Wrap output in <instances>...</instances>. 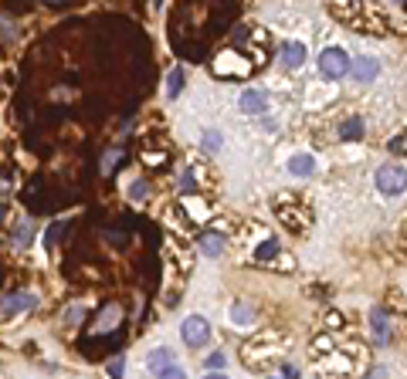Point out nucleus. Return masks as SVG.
Segmentation results:
<instances>
[{
	"mask_svg": "<svg viewBox=\"0 0 407 379\" xmlns=\"http://www.w3.org/2000/svg\"><path fill=\"white\" fill-rule=\"evenodd\" d=\"M228 322H231V328H238V332H252V328H258V312L252 308L248 298H238V302H231V308H228Z\"/></svg>",
	"mask_w": 407,
	"mask_h": 379,
	"instance_id": "ddd939ff",
	"label": "nucleus"
},
{
	"mask_svg": "<svg viewBox=\"0 0 407 379\" xmlns=\"http://www.w3.org/2000/svg\"><path fill=\"white\" fill-rule=\"evenodd\" d=\"M174 366H180L174 345H156V349L146 352V373H150V376H160V373H167V369H174Z\"/></svg>",
	"mask_w": 407,
	"mask_h": 379,
	"instance_id": "2eb2a0df",
	"label": "nucleus"
},
{
	"mask_svg": "<svg viewBox=\"0 0 407 379\" xmlns=\"http://www.w3.org/2000/svg\"><path fill=\"white\" fill-rule=\"evenodd\" d=\"M373 190L384 197V200H397L407 193V166L401 163H380L373 173Z\"/></svg>",
	"mask_w": 407,
	"mask_h": 379,
	"instance_id": "20e7f679",
	"label": "nucleus"
},
{
	"mask_svg": "<svg viewBox=\"0 0 407 379\" xmlns=\"http://www.w3.org/2000/svg\"><path fill=\"white\" fill-rule=\"evenodd\" d=\"M380 58L377 55H356L353 58V72H349V78L360 85V88H370V85H377V78H380Z\"/></svg>",
	"mask_w": 407,
	"mask_h": 379,
	"instance_id": "1a4fd4ad",
	"label": "nucleus"
},
{
	"mask_svg": "<svg viewBox=\"0 0 407 379\" xmlns=\"http://www.w3.org/2000/svg\"><path fill=\"white\" fill-rule=\"evenodd\" d=\"M41 298L34 291H18V295H7L4 298V322H11V319H18L20 312H27V308H34Z\"/></svg>",
	"mask_w": 407,
	"mask_h": 379,
	"instance_id": "dca6fc26",
	"label": "nucleus"
},
{
	"mask_svg": "<svg viewBox=\"0 0 407 379\" xmlns=\"http://www.w3.org/2000/svg\"><path fill=\"white\" fill-rule=\"evenodd\" d=\"M238 109L245 115H254V119H265L271 112V102H269V92L265 88H245L238 95Z\"/></svg>",
	"mask_w": 407,
	"mask_h": 379,
	"instance_id": "9d476101",
	"label": "nucleus"
},
{
	"mask_svg": "<svg viewBox=\"0 0 407 379\" xmlns=\"http://www.w3.org/2000/svg\"><path fill=\"white\" fill-rule=\"evenodd\" d=\"M200 149L207 152V156H217V152L224 149V133H221V129H204V133H200Z\"/></svg>",
	"mask_w": 407,
	"mask_h": 379,
	"instance_id": "412c9836",
	"label": "nucleus"
},
{
	"mask_svg": "<svg viewBox=\"0 0 407 379\" xmlns=\"http://www.w3.org/2000/svg\"><path fill=\"white\" fill-rule=\"evenodd\" d=\"M143 159H146V166H163L167 163V149H143Z\"/></svg>",
	"mask_w": 407,
	"mask_h": 379,
	"instance_id": "c756f323",
	"label": "nucleus"
},
{
	"mask_svg": "<svg viewBox=\"0 0 407 379\" xmlns=\"http://www.w3.org/2000/svg\"><path fill=\"white\" fill-rule=\"evenodd\" d=\"M153 379H190V376H187L183 366H174V369H167V373H160V376H153Z\"/></svg>",
	"mask_w": 407,
	"mask_h": 379,
	"instance_id": "473e14b6",
	"label": "nucleus"
},
{
	"mask_svg": "<svg viewBox=\"0 0 407 379\" xmlns=\"http://www.w3.org/2000/svg\"><path fill=\"white\" fill-rule=\"evenodd\" d=\"M180 339H183L187 349H204V345L211 342V322H207V315H200V312L183 315V322H180Z\"/></svg>",
	"mask_w": 407,
	"mask_h": 379,
	"instance_id": "423d86ee",
	"label": "nucleus"
},
{
	"mask_svg": "<svg viewBox=\"0 0 407 379\" xmlns=\"http://www.w3.org/2000/svg\"><path fill=\"white\" fill-rule=\"evenodd\" d=\"M360 31H363V34H373V38H387L390 31H394V20H390L387 7H377V4H367Z\"/></svg>",
	"mask_w": 407,
	"mask_h": 379,
	"instance_id": "0eeeda50",
	"label": "nucleus"
},
{
	"mask_svg": "<svg viewBox=\"0 0 407 379\" xmlns=\"http://www.w3.org/2000/svg\"><path fill=\"white\" fill-rule=\"evenodd\" d=\"M197 247H200L204 258H221V254H224V237H221V234H204Z\"/></svg>",
	"mask_w": 407,
	"mask_h": 379,
	"instance_id": "5701e85b",
	"label": "nucleus"
},
{
	"mask_svg": "<svg viewBox=\"0 0 407 379\" xmlns=\"http://www.w3.org/2000/svg\"><path fill=\"white\" fill-rule=\"evenodd\" d=\"M316 68H319V75L326 78L330 85H336V81L349 78V72H353V55H349L343 44H330V48H323V51H319Z\"/></svg>",
	"mask_w": 407,
	"mask_h": 379,
	"instance_id": "7ed1b4c3",
	"label": "nucleus"
},
{
	"mask_svg": "<svg viewBox=\"0 0 407 379\" xmlns=\"http://www.w3.org/2000/svg\"><path fill=\"white\" fill-rule=\"evenodd\" d=\"M306 61H309V48H306V41L289 38L282 48H278V65H282L285 72H299Z\"/></svg>",
	"mask_w": 407,
	"mask_h": 379,
	"instance_id": "f8f14e48",
	"label": "nucleus"
},
{
	"mask_svg": "<svg viewBox=\"0 0 407 379\" xmlns=\"http://www.w3.org/2000/svg\"><path fill=\"white\" fill-rule=\"evenodd\" d=\"M105 373H109V379H122L126 376V359H109Z\"/></svg>",
	"mask_w": 407,
	"mask_h": 379,
	"instance_id": "2f4dec72",
	"label": "nucleus"
},
{
	"mask_svg": "<svg viewBox=\"0 0 407 379\" xmlns=\"http://www.w3.org/2000/svg\"><path fill=\"white\" fill-rule=\"evenodd\" d=\"M116 159H119V149H112L109 156H105V163H102V173H112V166H116Z\"/></svg>",
	"mask_w": 407,
	"mask_h": 379,
	"instance_id": "e433bc0d",
	"label": "nucleus"
},
{
	"mask_svg": "<svg viewBox=\"0 0 407 379\" xmlns=\"http://www.w3.org/2000/svg\"><path fill=\"white\" fill-rule=\"evenodd\" d=\"M289 345V335H282V332H258L254 339L245 342V349H241V359L248 369H265L269 362L278 359V352Z\"/></svg>",
	"mask_w": 407,
	"mask_h": 379,
	"instance_id": "f03ea898",
	"label": "nucleus"
},
{
	"mask_svg": "<svg viewBox=\"0 0 407 379\" xmlns=\"http://www.w3.org/2000/svg\"><path fill=\"white\" fill-rule=\"evenodd\" d=\"M214 72H217V75L245 78L248 72H252V61H248L245 55H238V51H221V55L214 58Z\"/></svg>",
	"mask_w": 407,
	"mask_h": 379,
	"instance_id": "4468645a",
	"label": "nucleus"
},
{
	"mask_svg": "<svg viewBox=\"0 0 407 379\" xmlns=\"http://www.w3.org/2000/svg\"><path fill=\"white\" fill-rule=\"evenodd\" d=\"M312 356H319V359H326V356H332L340 345H336V339H332V332H326V335H319V339H312Z\"/></svg>",
	"mask_w": 407,
	"mask_h": 379,
	"instance_id": "b1692460",
	"label": "nucleus"
},
{
	"mask_svg": "<svg viewBox=\"0 0 407 379\" xmlns=\"http://www.w3.org/2000/svg\"><path fill=\"white\" fill-rule=\"evenodd\" d=\"M326 328H330V332H336V328H343V315H336V312H330V315H326Z\"/></svg>",
	"mask_w": 407,
	"mask_h": 379,
	"instance_id": "f704fd0d",
	"label": "nucleus"
},
{
	"mask_svg": "<svg viewBox=\"0 0 407 379\" xmlns=\"http://www.w3.org/2000/svg\"><path fill=\"white\" fill-rule=\"evenodd\" d=\"M167 254H170V258H174L176 265H180V271H183V274H187V271H194V254H190V251H187L183 244H176V241H170V247H167Z\"/></svg>",
	"mask_w": 407,
	"mask_h": 379,
	"instance_id": "4be33fe9",
	"label": "nucleus"
},
{
	"mask_svg": "<svg viewBox=\"0 0 407 379\" xmlns=\"http://www.w3.org/2000/svg\"><path fill=\"white\" fill-rule=\"evenodd\" d=\"M228 366V356L224 352H211L207 359H204V373H221Z\"/></svg>",
	"mask_w": 407,
	"mask_h": 379,
	"instance_id": "c85d7f7f",
	"label": "nucleus"
},
{
	"mask_svg": "<svg viewBox=\"0 0 407 379\" xmlns=\"http://www.w3.org/2000/svg\"><path fill=\"white\" fill-rule=\"evenodd\" d=\"M275 267H285V271H295V258H292V254H282V258L275 261Z\"/></svg>",
	"mask_w": 407,
	"mask_h": 379,
	"instance_id": "c9c22d12",
	"label": "nucleus"
},
{
	"mask_svg": "<svg viewBox=\"0 0 407 379\" xmlns=\"http://www.w3.org/2000/svg\"><path fill=\"white\" fill-rule=\"evenodd\" d=\"M271 379H299V366H292V362H282V366L271 373Z\"/></svg>",
	"mask_w": 407,
	"mask_h": 379,
	"instance_id": "7c9ffc66",
	"label": "nucleus"
},
{
	"mask_svg": "<svg viewBox=\"0 0 407 379\" xmlns=\"http://www.w3.org/2000/svg\"><path fill=\"white\" fill-rule=\"evenodd\" d=\"M183 68H170V75H167V98H176V95L183 92Z\"/></svg>",
	"mask_w": 407,
	"mask_h": 379,
	"instance_id": "a878e982",
	"label": "nucleus"
},
{
	"mask_svg": "<svg viewBox=\"0 0 407 379\" xmlns=\"http://www.w3.org/2000/svg\"><path fill=\"white\" fill-rule=\"evenodd\" d=\"M180 207L187 210V213H190V220H197V224H207V220H211V207H207L200 197H194V193H187Z\"/></svg>",
	"mask_w": 407,
	"mask_h": 379,
	"instance_id": "aec40b11",
	"label": "nucleus"
},
{
	"mask_svg": "<svg viewBox=\"0 0 407 379\" xmlns=\"http://www.w3.org/2000/svg\"><path fill=\"white\" fill-rule=\"evenodd\" d=\"M126 197H129L133 204H146V200H150V183H146V180H133L129 190H126Z\"/></svg>",
	"mask_w": 407,
	"mask_h": 379,
	"instance_id": "393cba45",
	"label": "nucleus"
},
{
	"mask_svg": "<svg viewBox=\"0 0 407 379\" xmlns=\"http://www.w3.org/2000/svg\"><path fill=\"white\" fill-rule=\"evenodd\" d=\"M27 241H31V220H20L18 230L11 234V244H14V247H24Z\"/></svg>",
	"mask_w": 407,
	"mask_h": 379,
	"instance_id": "bb28decb",
	"label": "nucleus"
},
{
	"mask_svg": "<svg viewBox=\"0 0 407 379\" xmlns=\"http://www.w3.org/2000/svg\"><path fill=\"white\" fill-rule=\"evenodd\" d=\"M119 315H122V312H119V305H109V308H105V315H102V319H98V332H109V328H112V325H116V319Z\"/></svg>",
	"mask_w": 407,
	"mask_h": 379,
	"instance_id": "cd10ccee",
	"label": "nucleus"
},
{
	"mask_svg": "<svg viewBox=\"0 0 407 379\" xmlns=\"http://www.w3.org/2000/svg\"><path fill=\"white\" fill-rule=\"evenodd\" d=\"M401 146H404V152H407V135H404V142H401Z\"/></svg>",
	"mask_w": 407,
	"mask_h": 379,
	"instance_id": "ea45409f",
	"label": "nucleus"
},
{
	"mask_svg": "<svg viewBox=\"0 0 407 379\" xmlns=\"http://www.w3.org/2000/svg\"><path fill=\"white\" fill-rule=\"evenodd\" d=\"M326 11H330V18H332V20H340L343 27H349V31H360L367 4H349V0H340V4H330Z\"/></svg>",
	"mask_w": 407,
	"mask_h": 379,
	"instance_id": "9b49d317",
	"label": "nucleus"
},
{
	"mask_svg": "<svg viewBox=\"0 0 407 379\" xmlns=\"http://www.w3.org/2000/svg\"><path fill=\"white\" fill-rule=\"evenodd\" d=\"M363 135H367V126H363L360 115H343V119L336 122V139H340V142H360Z\"/></svg>",
	"mask_w": 407,
	"mask_h": 379,
	"instance_id": "f3484780",
	"label": "nucleus"
},
{
	"mask_svg": "<svg viewBox=\"0 0 407 379\" xmlns=\"http://www.w3.org/2000/svg\"><path fill=\"white\" fill-rule=\"evenodd\" d=\"M78 322H82V308L75 305V308H68V312H65V325H78Z\"/></svg>",
	"mask_w": 407,
	"mask_h": 379,
	"instance_id": "72a5a7b5",
	"label": "nucleus"
},
{
	"mask_svg": "<svg viewBox=\"0 0 407 379\" xmlns=\"http://www.w3.org/2000/svg\"><path fill=\"white\" fill-rule=\"evenodd\" d=\"M271 213L289 234H309L312 227V207L302 193H275L271 197Z\"/></svg>",
	"mask_w": 407,
	"mask_h": 379,
	"instance_id": "f257e3e1",
	"label": "nucleus"
},
{
	"mask_svg": "<svg viewBox=\"0 0 407 379\" xmlns=\"http://www.w3.org/2000/svg\"><path fill=\"white\" fill-rule=\"evenodd\" d=\"M370 379H387V369H384V366H377V369L370 373Z\"/></svg>",
	"mask_w": 407,
	"mask_h": 379,
	"instance_id": "4c0bfd02",
	"label": "nucleus"
},
{
	"mask_svg": "<svg viewBox=\"0 0 407 379\" xmlns=\"http://www.w3.org/2000/svg\"><path fill=\"white\" fill-rule=\"evenodd\" d=\"M282 254H285V251H282V241H278V237H265V241L252 251V258L258 265H275Z\"/></svg>",
	"mask_w": 407,
	"mask_h": 379,
	"instance_id": "6ab92c4d",
	"label": "nucleus"
},
{
	"mask_svg": "<svg viewBox=\"0 0 407 379\" xmlns=\"http://www.w3.org/2000/svg\"><path fill=\"white\" fill-rule=\"evenodd\" d=\"M234 41H241L245 44V55H248V61L252 65H265L269 61V51H271V34H269V27H252V31H238L234 34Z\"/></svg>",
	"mask_w": 407,
	"mask_h": 379,
	"instance_id": "39448f33",
	"label": "nucleus"
},
{
	"mask_svg": "<svg viewBox=\"0 0 407 379\" xmlns=\"http://www.w3.org/2000/svg\"><path fill=\"white\" fill-rule=\"evenodd\" d=\"M319 170H323V166H319V156H316L312 149H299L285 159V173L295 176V180H312Z\"/></svg>",
	"mask_w": 407,
	"mask_h": 379,
	"instance_id": "6e6552de",
	"label": "nucleus"
},
{
	"mask_svg": "<svg viewBox=\"0 0 407 379\" xmlns=\"http://www.w3.org/2000/svg\"><path fill=\"white\" fill-rule=\"evenodd\" d=\"M204 379H231L228 373H204Z\"/></svg>",
	"mask_w": 407,
	"mask_h": 379,
	"instance_id": "58836bf2",
	"label": "nucleus"
},
{
	"mask_svg": "<svg viewBox=\"0 0 407 379\" xmlns=\"http://www.w3.org/2000/svg\"><path fill=\"white\" fill-rule=\"evenodd\" d=\"M370 335L377 345H387L390 342V319L384 308H370Z\"/></svg>",
	"mask_w": 407,
	"mask_h": 379,
	"instance_id": "a211bd4d",
	"label": "nucleus"
}]
</instances>
